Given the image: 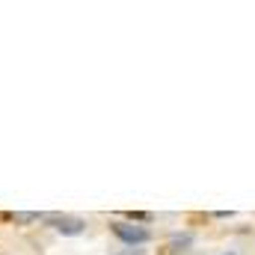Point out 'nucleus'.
<instances>
[{
	"label": "nucleus",
	"mask_w": 255,
	"mask_h": 255,
	"mask_svg": "<svg viewBox=\"0 0 255 255\" xmlns=\"http://www.w3.org/2000/svg\"><path fill=\"white\" fill-rule=\"evenodd\" d=\"M116 238H122L125 244H145L148 241V229L145 226H133V223H113Z\"/></svg>",
	"instance_id": "nucleus-2"
},
{
	"label": "nucleus",
	"mask_w": 255,
	"mask_h": 255,
	"mask_svg": "<svg viewBox=\"0 0 255 255\" xmlns=\"http://www.w3.org/2000/svg\"><path fill=\"white\" fill-rule=\"evenodd\" d=\"M229 255H232V253H229Z\"/></svg>",
	"instance_id": "nucleus-4"
},
{
	"label": "nucleus",
	"mask_w": 255,
	"mask_h": 255,
	"mask_svg": "<svg viewBox=\"0 0 255 255\" xmlns=\"http://www.w3.org/2000/svg\"><path fill=\"white\" fill-rule=\"evenodd\" d=\"M42 220H48L57 232H63V235H80L83 232V220L80 217H71V214H42Z\"/></svg>",
	"instance_id": "nucleus-1"
},
{
	"label": "nucleus",
	"mask_w": 255,
	"mask_h": 255,
	"mask_svg": "<svg viewBox=\"0 0 255 255\" xmlns=\"http://www.w3.org/2000/svg\"><path fill=\"white\" fill-rule=\"evenodd\" d=\"M42 214H30V211H24V214H12L9 220H15V223H36Z\"/></svg>",
	"instance_id": "nucleus-3"
}]
</instances>
